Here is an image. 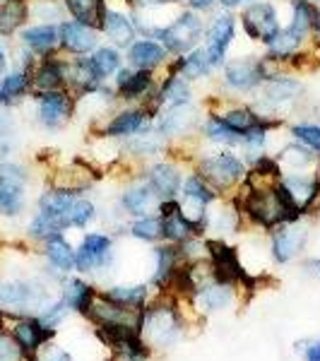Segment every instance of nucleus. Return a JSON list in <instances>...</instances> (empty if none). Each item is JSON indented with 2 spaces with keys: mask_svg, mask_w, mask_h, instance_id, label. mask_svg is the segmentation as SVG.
I'll list each match as a JSON object with an SVG mask.
<instances>
[{
  "mask_svg": "<svg viewBox=\"0 0 320 361\" xmlns=\"http://www.w3.org/2000/svg\"><path fill=\"white\" fill-rule=\"evenodd\" d=\"M207 20L202 15L193 13L188 8H181L171 22H166L164 27L156 29L154 42H159L168 51V56H183L188 51H193L195 46L202 44L205 39Z\"/></svg>",
  "mask_w": 320,
  "mask_h": 361,
  "instance_id": "nucleus-1",
  "label": "nucleus"
},
{
  "mask_svg": "<svg viewBox=\"0 0 320 361\" xmlns=\"http://www.w3.org/2000/svg\"><path fill=\"white\" fill-rule=\"evenodd\" d=\"M195 171L200 173L217 193H224V190H231L234 185L243 183L248 166L234 149L222 147L219 152H207V154L197 157Z\"/></svg>",
  "mask_w": 320,
  "mask_h": 361,
  "instance_id": "nucleus-2",
  "label": "nucleus"
},
{
  "mask_svg": "<svg viewBox=\"0 0 320 361\" xmlns=\"http://www.w3.org/2000/svg\"><path fill=\"white\" fill-rule=\"evenodd\" d=\"M34 102V118L37 123L49 133L63 130L73 116L78 114V99L70 90L42 92V94L29 97Z\"/></svg>",
  "mask_w": 320,
  "mask_h": 361,
  "instance_id": "nucleus-3",
  "label": "nucleus"
},
{
  "mask_svg": "<svg viewBox=\"0 0 320 361\" xmlns=\"http://www.w3.org/2000/svg\"><path fill=\"white\" fill-rule=\"evenodd\" d=\"M238 25H241L243 34L248 37V42L270 46L272 39L279 34L282 22H279L277 5L272 0H253V3L243 5L238 13Z\"/></svg>",
  "mask_w": 320,
  "mask_h": 361,
  "instance_id": "nucleus-4",
  "label": "nucleus"
},
{
  "mask_svg": "<svg viewBox=\"0 0 320 361\" xmlns=\"http://www.w3.org/2000/svg\"><path fill=\"white\" fill-rule=\"evenodd\" d=\"M207 29H205V39H202V49L207 54L209 66L217 73L219 68L229 61V49L236 39V25L238 20L234 17L231 10H214L212 15H207Z\"/></svg>",
  "mask_w": 320,
  "mask_h": 361,
  "instance_id": "nucleus-5",
  "label": "nucleus"
},
{
  "mask_svg": "<svg viewBox=\"0 0 320 361\" xmlns=\"http://www.w3.org/2000/svg\"><path fill=\"white\" fill-rule=\"evenodd\" d=\"M219 80L222 87L231 94H255L258 87L263 85V75H260V54H248L229 58L222 68H219Z\"/></svg>",
  "mask_w": 320,
  "mask_h": 361,
  "instance_id": "nucleus-6",
  "label": "nucleus"
},
{
  "mask_svg": "<svg viewBox=\"0 0 320 361\" xmlns=\"http://www.w3.org/2000/svg\"><path fill=\"white\" fill-rule=\"evenodd\" d=\"M181 335V318L173 311V306H152L144 308L142 325H140V337L144 345L152 347H168Z\"/></svg>",
  "mask_w": 320,
  "mask_h": 361,
  "instance_id": "nucleus-7",
  "label": "nucleus"
},
{
  "mask_svg": "<svg viewBox=\"0 0 320 361\" xmlns=\"http://www.w3.org/2000/svg\"><path fill=\"white\" fill-rule=\"evenodd\" d=\"M152 126L154 118L147 114V109L140 104H123V109H116L111 118L97 126V135L101 140H128L135 133L149 130Z\"/></svg>",
  "mask_w": 320,
  "mask_h": 361,
  "instance_id": "nucleus-8",
  "label": "nucleus"
},
{
  "mask_svg": "<svg viewBox=\"0 0 320 361\" xmlns=\"http://www.w3.org/2000/svg\"><path fill=\"white\" fill-rule=\"evenodd\" d=\"M27 180L29 171L20 161H5L0 164V214L17 217L27 202Z\"/></svg>",
  "mask_w": 320,
  "mask_h": 361,
  "instance_id": "nucleus-9",
  "label": "nucleus"
},
{
  "mask_svg": "<svg viewBox=\"0 0 320 361\" xmlns=\"http://www.w3.org/2000/svg\"><path fill=\"white\" fill-rule=\"evenodd\" d=\"M202 118L205 116H200V109L195 106V102H190V104H181V106L161 109L159 116L154 118V128L171 142V140L200 135Z\"/></svg>",
  "mask_w": 320,
  "mask_h": 361,
  "instance_id": "nucleus-10",
  "label": "nucleus"
},
{
  "mask_svg": "<svg viewBox=\"0 0 320 361\" xmlns=\"http://www.w3.org/2000/svg\"><path fill=\"white\" fill-rule=\"evenodd\" d=\"M101 37L109 39V44L116 46V49H125L137 39V29L135 22H133V8L130 5H123V8H113L106 0V10H104L101 17V27H99Z\"/></svg>",
  "mask_w": 320,
  "mask_h": 361,
  "instance_id": "nucleus-11",
  "label": "nucleus"
},
{
  "mask_svg": "<svg viewBox=\"0 0 320 361\" xmlns=\"http://www.w3.org/2000/svg\"><path fill=\"white\" fill-rule=\"evenodd\" d=\"M58 32H61V54L66 56H90L101 46V32L78 20H63Z\"/></svg>",
  "mask_w": 320,
  "mask_h": 361,
  "instance_id": "nucleus-12",
  "label": "nucleus"
},
{
  "mask_svg": "<svg viewBox=\"0 0 320 361\" xmlns=\"http://www.w3.org/2000/svg\"><path fill=\"white\" fill-rule=\"evenodd\" d=\"M49 304L46 289L34 282H0V306L13 308V311H29V308H44Z\"/></svg>",
  "mask_w": 320,
  "mask_h": 361,
  "instance_id": "nucleus-13",
  "label": "nucleus"
},
{
  "mask_svg": "<svg viewBox=\"0 0 320 361\" xmlns=\"http://www.w3.org/2000/svg\"><path fill=\"white\" fill-rule=\"evenodd\" d=\"M68 90L66 82V54L44 56L37 61L32 70V94H42V92H56Z\"/></svg>",
  "mask_w": 320,
  "mask_h": 361,
  "instance_id": "nucleus-14",
  "label": "nucleus"
},
{
  "mask_svg": "<svg viewBox=\"0 0 320 361\" xmlns=\"http://www.w3.org/2000/svg\"><path fill=\"white\" fill-rule=\"evenodd\" d=\"M17 39H20V46L27 51H32L37 58L44 56H54L61 51V32H58V25H27L17 32Z\"/></svg>",
  "mask_w": 320,
  "mask_h": 361,
  "instance_id": "nucleus-15",
  "label": "nucleus"
},
{
  "mask_svg": "<svg viewBox=\"0 0 320 361\" xmlns=\"http://www.w3.org/2000/svg\"><path fill=\"white\" fill-rule=\"evenodd\" d=\"M207 246V255H209V267L214 272V279L219 282H238V279L246 277V272L241 270V263H238V255L231 246H226L224 241H217V238H209L205 241Z\"/></svg>",
  "mask_w": 320,
  "mask_h": 361,
  "instance_id": "nucleus-16",
  "label": "nucleus"
},
{
  "mask_svg": "<svg viewBox=\"0 0 320 361\" xmlns=\"http://www.w3.org/2000/svg\"><path fill=\"white\" fill-rule=\"evenodd\" d=\"M111 236L106 234H87L80 243V248L75 250V267L80 272H92L97 267H104L111 258Z\"/></svg>",
  "mask_w": 320,
  "mask_h": 361,
  "instance_id": "nucleus-17",
  "label": "nucleus"
},
{
  "mask_svg": "<svg viewBox=\"0 0 320 361\" xmlns=\"http://www.w3.org/2000/svg\"><path fill=\"white\" fill-rule=\"evenodd\" d=\"M125 61L133 70H152L156 73L161 66L171 61L168 51L154 39H135L125 51Z\"/></svg>",
  "mask_w": 320,
  "mask_h": 361,
  "instance_id": "nucleus-18",
  "label": "nucleus"
},
{
  "mask_svg": "<svg viewBox=\"0 0 320 361\" xmlns=\"http://www.w3.org/2000/svg\"><path fill=\"white\" fill-rule=\"evenodd\" d=\"M144 178L149 180V185L156 190L161 200H168V197H176L181 193L183 173L173 161H152L144 169Z\"/></svg>",
  "mask_w": 320,
  "mask_h": 361,
  "instance_id": "nucleus-19",
  "label": "nucleus"
},
{
  "mask_svg": "<svg viewBox=\"0 0 320 361\" xmlns=\"http://www.w3.org/2000/svg\"><path fill=\"white\" fill-rule=\"evenodd\" d=\"M161 202V197L156 195V190L149 185L147 178H140L135 180L133 185H128L123 190V195H121V207H123L125 214H130V217H144V214H149V209L156 207Z\"/></svg>",
  "mask_w": 320,
  "mask_h": 361,
  "instance_id": "nucleus-20",
  "label": "nucleus"
},
{
  "mask_svg": "<svg viewBox=\"0 0 320 361\" xmlns=\"http://www.w3.org/2000/svg\"><path fill=\"white\" fill-rule=\"evenodd\" d=\"M32 97V73L25 68H13L0 80V106L13 109Z\"/></svg>",
  "mask_w": 320,
  "mask_h": 361,
  "instance_id": "nucleus-21",
  "label": "nucleus"
},
{
  "mask_svg": "<svg viewBox=\"0 0 320 361\" xmlns=\"http://www.w3.org/2000/svg\"><path fill=\"white\" fill-rule=\"evenodd\" d=\"M306 238H308L306 226L284 224L282 229H275L272 231V258H275L279 265L289 263L299 250H304Z\"/></svg>",
  "mask_w": 320,
  "mask_h": 361,
  "instance_id": "nucleus-22",
  "label": "nucleus"
},
{
  "mask_svg": "<svg viewBox=\"0 0 320 361\" xmlns=\"http://www.w3.org/2000/svg\"><path fill=\"white\" fill-rule=\"evenodd\" d=\"M166 145L168 140L152 126L149 130L135 133V135L128 137L123 145V152L125 157H133V159H152V157L166 152Z\"/></svg>",
  "mask_w": 320,
  "mask_h": 361,
  "instance_id": "nucleus-23",
  "label": "nucleus"
},
{
  "mask_svg": "<svg viewBox=\"0 0 320 361\" xmlns=\"http://www.w3.org/2000/svg\"><path fill=\"white\" fill-rule=\"evenodd\" d=\"M56 330L54 328H46L42 320L37 318H25V320H17L13 337L17 340V345L25 349L27 354H37L46 342L54 337Z\"/></svg>",
  "mask_w": 320,
  "mask_h": 361,
  "instance_id": "nucleus-24",
  "label": "nucleus"
},
{
  "mask_svg": "<svg viewBox=\"0 0 320 361\" xmlns=\"http://www.w3.org/2000/svg\"><path fill=\"white\" fill-rule=\"evenodd\" d=\"M156 102H159L161 109L190 104L193 102V82H188L181 75L166 73V78L156 87Z\"/></svg>",
  "mask_w": 320,
  "mask_h": 361,
  "instance_id": "nucleus-25",
  "label": "nucleus"
},
{
  "mask_svg": "<svg viewBox=\"0 0 320 361\" xmlns=\"http://www.w3.org/2000/svg\"><path fill=\"white\" fill-rule=\"evenodd\" d=\"M209 114L217 116L226 128H231V130L238 133V135H243L248 128L258 126L260 121L265 118V116H260L255 111L251 104H224L219 111H209Z\"/></svg>",
  "mask_w": 320,
  "mask_h": 361,
  "instance_id": "nucleus-26",
  "label": "nucleus"
},
{
  "mask_svg": "<svg viewBox=\"0 0 320 361\" xmlns=\"http://www.w3.org/2000/svg\"><path fill=\"white\" fill-rule=\"evenodd\" d=\"M29 17V0H0V37L10 39L27 27Z\"/></svg>",
  "mask_w": 320,
  "mask_h": 361,
  "instance_id": "nucleus-27",
  "label": "nucleus"
},
{
  "mask_svg": "<svg viewBox=\"0 0 320 361\" xmlns=\"http://www.w3.org/2000/svg\"><path fill=\"white\" fill-rule=\"evenodd\" d=\"M275 157H277L279 166L287 169V171H308V166L318 164V152L308 149L306 145L296 142V140L284 145V147L279 149V154Z\"/></svg>",
  "mask_w": 320,
  "mask_h": 361,
  "instance_id": "nucleus-28",
  "label": "nucleus"
},
{
  "mask_svg": "<svg viewBox=\"0 0 320 361\" xmlns=\"http://www.w3.org/2000/svg\"><path fill=\"white\" fill-rule=\"evenodd\" d=\"M200 135L205 137L209 145H217L219 149L222 147H226V149L241 147V135L231 130V128H226L214 114H207L205 118H202Z\"/></svg>",
  "mask_w": 320,
  "mask_h": 361,
  "instance_id": "nucleus-29",
  "label": "nucleus"
},
{
  "mask_svg": "<svg viewBox=\"0 0 320 361\" xmlns=\"http://www.w3.org/2000/svg\"><path fill=\"white\" fill-rule=\"evenodd\" d=\"M90 63L99 78H101L104 82H109V80H113V75L123 68V54H121V49H116L111 44H101L97 51L90 54Z\"/></svg>",
  "mask_w": 320,
  "mask_h": 361,
  "instance_id": "nucleus-30",
  "label": "nucleus"
},
{
  "mask_svg": "<svg viewBox=\"0 0 320 361\" xmlns=\"http://www.w3.org/2000/svg\"><path fill=\"white\" fill-rule=\"evenodd\" d=\"M61 3L73 20L82 22V25H90L94 29L101 27V17H104V10H106V0H61Z\"/></svg>",
  "mask_w": 320,
  "mask_h": 361,
  "instance_id": "nucleus-31",
  "label": "nucleus"
},
{
  "mask_svg": "<svg viewBox=\"0 0 320 361\" xmlns=\"http://www.w3.org/2000/svg\"><path fill=\"white\" fill-rule=\"evenodd\" d=\"M197 299H200V306L207 308V311H222L234 299V289H231L229 282H219V279L212 277L205 287L197 289Z\"/></svg>",
  "mask_w": 320,
  "mask_h": 361,
  "instance_id": "nucleus-32",
  "label": "nucleus"
},
{
  "mask_svg": "<svg viewBox=\"0 0 320 361\" xmlns=\"http://www.w3.org/2000/svg\"><path fill=\"white\" fill-rule=\"evenodd\" d=\"M156 258V272H154V284L164 287L171 282L173 272L178 270V260H181V248L178 243H168V246H159L154 250Z\"/></svg>",
  "mask_w": 320,
  "mask_h": 361,
  "instance_id": "nucleus-33",
  "label": "nucleus"
},
{
  "mask_svg": "<svg viewBox=\"0 0 320 361\" xmlns=\"http://www.w3.org/2000/svg\"><path fill=\"white\" fill-rule=\"evenodd\" d=\"M46 258L61 272H70L75 267V248L66 241L63 234L46 238Z\"/></svg>",
  "mask_w": 320,
  "mask_h": 361,
  "instance_id": "nucleus-34",
  "label": "nucleus"
},
{
  "mask_svg": "<svg viewBox=\"0 0 320 361\" xmlns=\"http://www.w3.org/2000/svg\"><path fill=\"white\" fill-rule=\"evenodd\" d=\"M63 301L68 304V308L87 313L92 301H94V292H92V287L85 284L82 279H70V282L63 284Z\"/></svg>",
  "mask_w": 320,
  "mask_h": 361,
  "instance_id": "nucleus-35",
  "label": "nucleus"
},
{
  "mask_svg": "<svg viewBox=\"0 0 320 361\" xmlns=\"http://www.w3.org/2000/svg\"><path fill=\"white\" fill-rule=\"evenodd\" d=\"M66 15L61 0H29V17L42 25H61Z\"/></svg>",
  "mask_w": 320,
  "mask_h": 361,
  "instance_id": "nucleus-36",
  "label": "nucleus"
},
{
  "mask_svg": "<svg viewBox=\"0 0 320 361\" xmlns=\"http://www.w3.org/2000/svg\"><path fill=\"white\" fill-rule=\"evenodd\" d=\"M149 294L147 284H133V287H111L104 292V299L116 301L121 306H142Z\"/></svg>",
  "mask_w": 320,
  "mask_h": 361,
  "instance_id": "nucleus-37",
  "label": "nucleus"
},
{
  "mask_svg": "<svg viewBox=\"0 0 320 361\" xmlns=\"http://www.w3.org/2000/svg\"><path fill=\"white\" fill-rule=\"evenodd\" d=\"M130 234L140 238V241H159L161 238V217L159 214H144V217H137L135 222L130 224Z\"/></svg>",
  "mask_w": 320,
  "mask_h": 361,
  "instance_id": "nucleus-38",
  "label": "nucleus"
},
{
  "mask_svg": "<svg viewBox=\"0 0 320 361\" xmlns=\"http://www.w3.org/2000/svg\"><path fill=\"white\" fill-rule=\"evenodd\" d=\"M289 135L296 142L306 145L308 149L320 154V126L318 123H306V121H299V123L289 126Z\"/></svg>",
  "mask_w": 320,
  "mask_h": 361,
  "instance_id": "nucleus-39",
  "label": "nucleus"
},
{
  "mask_svg": "<svg viewBox=\"0 0 320 361\" xmlns=\"http://www.w3.org/2000/svg\"><path fill=\"white\" fill-rule=\"evenodd\" d=\"M94 217H97L94 202L87 200V197H82V195L75 197V202L70 205V226H75V229H85V226L90 224Z\"/></svg>",
  "mask_w": 320,
  "mask_h": 361,
  "instance_id": "nucleus-40",
  "label": "nucleus"
},
{
  "mask_svg": "<svg viewBox=\"0 0 320 361\" xmlns=\"http://www.w3.org/2000/svg\"><path fill=\"white\" fill-rule=\"evenodd\" d=\"M27 357H32V354H27L17 345L15 337L0 333V361H27Z\"/></svg>",
  "mask_w": 320,
  "mask_h": 361,
  "instance_id": "nucleus-41",
  "label": "nucleus"
},
{
  "mask_svg": "<svg viewBox=\"0 0 320 361\" xmlns=\"http://www.w3.org/2000/svg\"><path fill=\"white\" fill-rule=\"evenodd\" d=\"M183 3L197 15H212L214 10H219V0H183Z\"/></svg>",
  "mask_w": 320,
  "mask_h": 361,
  "instance_id": "nucleus-42",
  "label": "nucleus"
},
{
  "mask_svg": "<svg viewBox=\"0 0 320 361\" xmlns=\"http://www.w3.org/2000/svg\"><path fill=\"white\" fill-rule=\"evenodd\" d=\"M15 135V116L10 114V109L0 106V140Z\"/></svg>",
  "mask_w": 320,
  "mask_h": 361,
  "instance_id": "nucleus-43",
  "label": "nucleus"
},
{
  "mask_svg": "<svg viewBox=\"0 0 320 361\" xmlns=\"http://www.w3.org/2000/svg\"><path fill=\"white\" fill-rule=\"evenodd\" d=\"M34 361H73V357L66 352V349H58V347H49L39 359Z\"/></svg>",
  "mask_w": 320,
  "mask_h": 361,
  "instance_id": "nucleus-44",
  "label": "nucleus"
},
{
  "mask_svg": "<svg viewBox=\"0 0 320 361\" xmlns=\"http://www.w3.org/2000/svg\"><path fill=\"white\" fill-rule=\"evenodd\" d=\"M13 137H5L0 140V164H5V161H10V157H13Z\"/></svg>",
  "mask_w": 320,
  "mask_h": 361,
  "instance_id": "nucleus-45",
  "label": "nucleus"
},
{
  "mask_svg": "<svg viewBox=\"0 0 320 361\" xmlns=\"http://www.w3.org/2000/svg\"><path fill=\"white\" fill-rule=\"evenodd\" d=\"M8 70H10V54H8V46L0 39V75H5Z\"/></svg>",
  "mask_w": 320,
  "mask_h": 361,
  "instance_id": "nucleus-46",
  "label": "nucleus"
},
{
  "mask_svg": "<svg viewBox=\"0 0 320 361\" xmlns=\"http://www.w3.org/2000/svg\"><path fill=\"white\" fill-rule=\"evenodd\" d=\"M304 357L306 361H320V340L311 342V345L304 349Z\"/></svg>",
  "mask_w": 320,
  "mask_h": 361,
  "instance_id": "nucleus-47",
  "label": "nucleus"
},
{
  "mask_svg": "<svg viewBox=\"0 0 320 361\" xmlns=\"http://www.w3.org/2000/svg\"><path fill=\"white\" fill-rule=\"evenodd\" d=\"M248 3H253V0H219V8L222 10H238V8H243V5H248Z\"/></svg>",
  "mask_w": 320,
  "mask_h": 361,
  "instance_id": "nucleus-48",
  "label": "nucleus"
},
{
  "mask_svg": "<svg viewBox=\"0 0 320 361\" xmlns=\"http://www.w3.org/2000/svg\"><path fill=\"white\" fill-rule=\"evenodd\" d=\"M306 272L308 275H313V277H318L320 279V258H316V260H306Z\"/></svg>",
  "mask_w": 320,
  "mask_h": 361,
  "instance_id": "nucleus-49",
  "label": "nucleus"
},
{
  "mask_svg": "<svg viewBox=\"0 0 320 361\" xmlns=\"http://www.w3.org/2000/svg\"><path fill=\"white\" fill-rule=\"evenodd\" d=\"M0 328H3V313H0Z\"/></svg>",
  "mask_w": 320,
  "mask_h": 361,
  "instance_id": "nucleus-50",
  "label": "nucleus"
},
{
  "mask_svg": "<svg viewBox=\"0 0 320 361\" xmlns=\"http://www.w3.org/2000/svg\"><path fill=\"white\" fill-rule=\"evenodd\" d=\"M0 80H3V75H0Z\"/></svg>",
  "mask_w": 320,
  "mask_h": 361,
  "instance_id": "nucleus-51",
  "label": "nucleus"
}]
</instances>
